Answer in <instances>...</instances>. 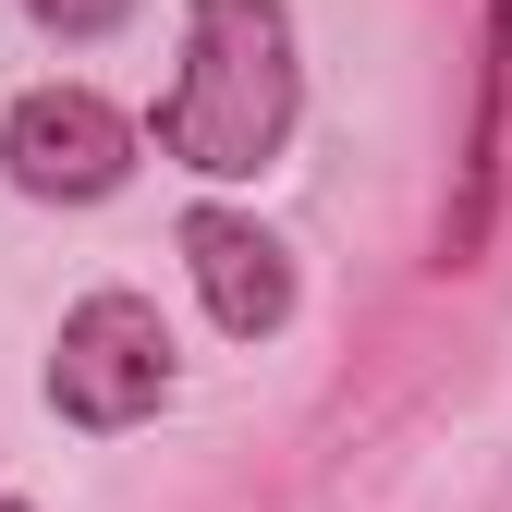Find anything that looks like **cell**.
Returning a JSON list of instances; mask_svg holds the SVG:
<instances>
[{"mask_svg": "<svg viewBox=\"0 0 512 512\" xmlns=\"http://www.w3.org/2000/svg\"><path fill=\"white\" fill-rule=\"evenodd\" d=\"M293 110H305L293 13L281 0H196L183 13V86L159 98V159L244 183L293 147Z\"/></svg>", "mask_w": 512, "mask_h": 512, "instance_id": "cell-1", "label": "cell"}, {"mask_svg": "<svg viewBox=\"0 0 512 512\" xmlns=\"http://www.w3.org/2000/svg\"><path fill=\"white\" fill-rule=\"evenodd\" d=\"M171 403V330H159V305L147 293H86L74 317H61V354H49V415L61 427H147Z\"/></svg>", "mask_w": 512, "mask_h": 512, "instance_id": "cell-2", "label": "cell"}, {"mask_svg": "<svg viewBox=\"0 0 512 512\" xmlns=\"http://www.w3.org/2000/svg\"><path fill=\"white\" fill-rule=\"evenodd\" d=\"M0 171L49 208H98L122 171H135V122H122L98 86H25L0 110Z\"/></svg>", "mask_w": 512, "mask_h": 512, "instance_id": "cell-3", "label": "cell"}, {"mask_svg": "<svg viewBox=\"0 0 512 512\" xmlns=\"http://www.w3.org/2000/svg\"><path fill=\"white\" fill-rule=\"evenodd\" d=\"M183 269H196V293H208V317H220L232 342H269L281 317H293V256H281V232H256L232 208H196V220H183Z\"/></svg>", "mask_w": 512, "mask_h": 512, "instance_id": "cell-4", "label": "cell"}, {"mask_svg": "<svg viewBox=\"0 0 512 512\" xmlns=\"http://www.w3.org/2000/svg\"><path fill=\"white\" fill-rule=\"evenodd\" d=\"M25 13H37L49 37H110L122 13H135V0H25Z\"/></svg>", "mask_w": 512, "mask_h": 512, "instance_id": "cell-5", "label": "cell"}, {"mask_svg": "<svg viewBox=\"0 0 512 512\" xmlns=\"http://www.w3.org/2000/svg\"><path fill=\"white\" fill-rule=\"evenodd\" d=\"M0 512H25V500H0Z\"/></svg>", "mask_w": 512, "mask_h": 512, "instance_id": "cell-6", "label": "cell"}]
</instances>
